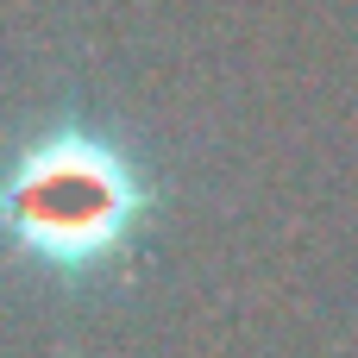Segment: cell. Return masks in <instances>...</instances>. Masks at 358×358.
Returning a JSON list of instances; mask_svg holds the SVG:
<instances>
[{
	"label": "cell",
	"instance_id": "6da1fadb",
	"mask_svg": "<svg viewBox=\"0 0 358 358\" xmlns=\"http://www.w3.org/2000/svg\"><path fill=\"white\" fill-rule=\"evenodd\" d=\"M13 220L44 264L88 271L120 245L132 220V189L101 151H50L19 176Z\"/></svg>",
	"mask_w": 358,
	"mask_h": 358
}]
</instances>
